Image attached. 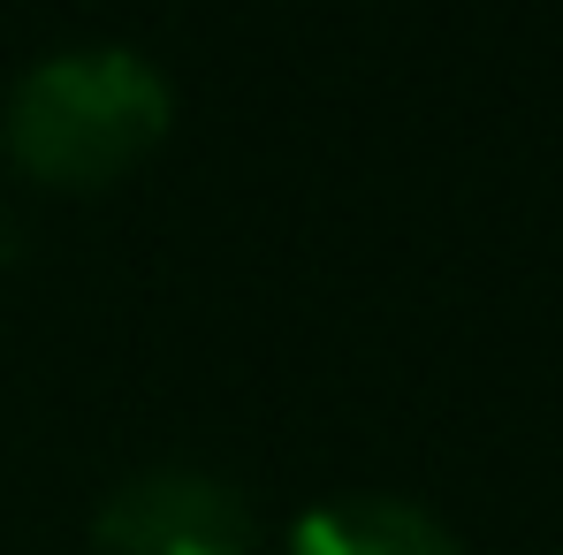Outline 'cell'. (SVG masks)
<instances>
[{
    "label": "cell",
    "mask_w": 563,
    "mask_h": 555,
    "mask_svg": "<svg viewBox=\"0 0 563 555\" xmlns=\"http://www.w3.org/2000/svg\"><path fill=\"white\" fill-rule=\"evenodd\" d=\"M176 122V85L153 54L85 38L38 54L0 114L8 160L46 190H107L161 153Z\"/></svg>",
    "instance_id": "cell-1"
},
{
    "label": "cell",
    "mask_w": 563,
    "mask_h": 555,
    "mask_svg": "<svg viewBox=\"0 0 563 555\" xmlns=\"http://www.w3.org/2000/svg\"><path fill=\"white\" fill-rule=\"evenodd\" d=\"M99 555H252L260 510L229 471L206 464H137L92 510Z\"/></svg>",
    "instance_id": "cell-2"
},
{
    "label": "cell",
    "mask_w": 563,
    "mask_h": 555,
    "mask_svg": "<svg viewBox=\"0 0 563 555\" xmlns=\"http://www.w3.org/2000/svg\"><path fill=\"white\" fill-rule=\"evenodd\" d=\"M282 555H472L427 502L404 495H335L289 525Z\"/></svg>",
    "instance_id": "cell-3"
}]
</instances>
